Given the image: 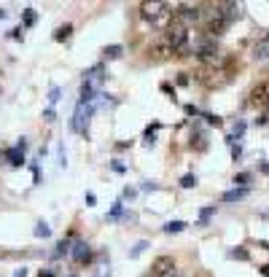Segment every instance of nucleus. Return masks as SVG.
<instances>
[{
	"mask_svg": "<svg viewBox=\"0 0 269 277\" xmlns=\"http://www.w3.org/2000/svg\"><path fill=\"white\" fill-rule=\"evenodd\" d=\"M140 17L153 30H164L167 33L175 24V8L170 3H140Z\"/></svg>",
	"mask_w": 269,
	"mask_h": 277,
	"instance_id": "1",
	"label": "nucleus"
},
{
	"mask_svg": "<svg viewBox=\"0 0 269 277\" xmlns=\"http://www.w3.org/2000/svg\"><path fill=\"white\" fill-rule=\"evenodd\" d=\"M167 46L175 52V57H188V30L186 27H181V24H172L167 33H164V38H162Z\"/></svg>",
	"mask_w": 269,
	"mask_h": 277,
	"instance_id": "2",
	"label": "nucleus"
},
{
	"mask_svg": "<svg viewBox=\"0 0 269 277\" xmlns=\"http://www.w3.org/2000/svg\"><path fill=\"white\" fill-rule=\"evenodd\" d=\"M202 11H205V6H191V3L175 6V24H181V27L188 30L191 24L202 22Z\"/></svg>",
	"mask_w": 269,
	"mask_h": 277,
	"instance_id": "3",
	"label": "nucleus"
},
{
	"mask_svg": "<svg viewBox=\"0 0 269 277\" xmlns=\"http://www.w3.org/2000/svg\"><path fill=\"white\" fill-rule=\"evenodd\" d=\"M148 277H178L175 259H172V256H159V259H153Z\"/></svg>",
	"mask_w": 269,
	"mask_h": 277,
	"instance_id": "4",
	"label": "nucleus"
},
{
	"mask_svg": "<svg viewBox=\"0 0 269 277\" xmlns=\"http://www.w3.org/2000/svg\"><path fill=\"white\" fill-rule=\"evenodd\" d=\"M89 119H92V105H84V103H78V108H76V113H73V132H78V135H89Z\"/></svg>",
	"mask_w": 269,
	"mask_h": 277,
	"instance_id": "5",
	"label": "nucleus"
},
{
	"mask_svg": "<svg viewBox=\"0 0 269 277\" xmlns=\"http://www.w3.org/2000/svg\"><path fill=\"white\" fill-rule=\"evenodd\" d=\"M251 108H261V110H269V81H261L258 87L251 89V100H248Z\"/></svg>",
	"mask_w": 269,
	"mask_h": 277,
	"instance_id": "6",
	"label": "nucleus"
},
{
	"mask_svg": "<svg viewBox=\"0 0 269 277\" xmlns=\"http://www.w3.org/2000/svg\"><path fill=\"white\" fill-rule=\"evenodd\" d=\"M148 57L153 59V62H164V59H170V57H175V52H172L170 46L164 41H156L153 46H148Z\"/></svg>",
	"mask_w": 269,
	"mask_h": 277,
	"instance_id": "7",
	"label": "nucleus"
},
{
	"mask_svg": "<svg viewBox=\"0 0 269 277\" xmlns=\"http://www.w3.org/2000/svg\"><path fill=\"white\" fill-rule=\"evenodd\" d=\"M86 78H84V84H86V87H92L94 92H97L100 87H102V81H105V68H102V65H94L92 70H86Z\"/></svg>",
	"mask_w": 269,
	"mask_h": 277,
	"instance_id": "8",
	"label": "nucleus"
},
{
	"mask_svg": "<svg viewBox=\"0 0 269 277\" xmlns=\"http://www.w3.org/2000/svg\"><path fill=\"white\" fill-rule=\"evenodd\" d=\"M218 11H221V17L226 19L229 24L237 22V19L242 17V6H240V3H218Z\"/></svg>",
	"mask_w": 269,
	"mask_h": 277,
	"instance_id": "9",
	"label": "nucleus"
},
{
	"mask_svg": "<svg viewBox=\"0 0 269 277\" xmlns=\"http://www.w3.org/2000/svg\"><path fill=\"white\" fill-rule=\"evenodd\" d=\"M70 256H73V261L81 266V264H86V261L92 259V248H89L86 242H81V240H78V242L70 248Z\"/></svg>",
	"mask_w": 269,
	"mask_h": 277,
	"instance_id": "10",
	"label": "nucleus"
},
{
	"mask_svg": "<svg viewBox=\"0 0 269 277\" xmlns=\"http://www.w3.org/2000/svg\"><path fill=\"white\" fill-rule=\"evenodd\" d=\"M3 156L8 159V164H11V167H22V164H24V151H19V148L3 151Z\"/></svg>",
	"mask_w": 269,
	"mask_h": 277,
	"instance_id": "11",
	"label": "nucleus"
},
{
	"mask_svg": "<svg viewBox=\"0 0 269 277\" xmlns=\"http://www.w3.org/2000/svg\"><path fill=\"white\" fill-rule=\"evenodd\" d=\"M253 57H256V59H269V35L264 38V41L256 43V49H253Z\"/></svg>",
	"mask_w": 269,
	"mask_h": 277,
	"instance_id": "12",
	"label": "nucleus"
},
{
	"mask_svg": "<svg viewBox=\"0 0 269 277\" xmlns=\"http://www.w3.org/2000/svg\"><path fill=\"white\" fill-rule=\"evenodd\" d=\"M245 196H248V189H232V191H226L221 199L223 202H240V199H245Z\"/></svg>",
	"mask_w": 269,
	"mask_h": 277,
	"instance_id": "13",
	"label": "nucleus"
},
{
	"mask_svg": "<svg viewBox=\"0 0 269 277\" xmlns=\"http://www.w3.org/2000/svg\"><path fill=\"white\" fill-rule=\"evenodd\" d=\"M70 35H73V24H62V27L54 30V41H70Z\"/></svg>",
	"mask_w": 269,
	"mask_h": 277,
	"instance_id": "14",
	"label": "nucleus"
},
{
	"mask_svg": "<svg viewBox=\"0 0 269 277\" xmlns=\"http://www.w3.org/2000/svg\"><path fill=\"white\" fill-rule=\"evenodd\" d=\"M121 54H124V49L116 46V43H113V46H105V49H102V59H118Z\"/></svg>",
	"mask_w": 269,
	"mask_h": 277,
	"instance_id": "15",
	"label": "nucleus"
},
{
	"mask_svg": "<svg viewBox=\"0 0 269 277\" xmlns=\"http://www.w3.org/2000/svg\"><path fill=\"white\" fill-rule=\"evenodd\" d=\"M191 148H197V151H205L207 148V140H205V135H202V132L191 135Z\"/></svg>",
	"mask_w": 269,
	"mask_h": 277,
	"instance_id": "16",
	"label": "nucleus"
},
{
	"mask_svg": "<svg viewBox=\"0 0 269 277\" xmlns=\"http://www.w3.org/2000/svg\"><path fill=\"white\" fill-rule=\"evenodd\" d=\"M183 229H186V221H170V224L164 226L167 234H178V231H183Z\"/></svg>",
	"mask_w": 269,
	"mask_h": 277,
	"instance_id": "17",
	"label": "nucleus"
},
{
	"mask_svg": "<svg viewBox=\"0 0 269 277\" xmlns=\"http://www.w3.org/2000/svg\"><path fill=\"white\" fill-rule=\"evenodd\" d=\"M146 248H148V242H146V240H140V242L134 245L132 250H129V259H137V256H140V253H143V250H146Z\"/></svg>",
	"mask_w": 269,
	"mask_h": 277,
	"instance_id": "18",
	"label": "nucleus"
},
{
	"mask_svg": "<svg viewBox=\"0 0 269 277\" xmlns=\"http://www.w3.org/2000/svg\"><path fill=\"white\" fill-rule=\"evenodd\" d=\"M67 253H70V242H67V240H62V242L57 245V250H54V256L59 259V256H67Z\"/></svg>",
	"mask_w": 269,
	"mask_h": 277,
	"instance_id": "19",
	"label": "nucleus"
},
{
	"mask_svg": "<svg viewBox=\"0 0 269 277\" xmlns=\"http://www.w3.org/2000/svg\"><path fill=\"white\" fill-rule=\"evenodd\" d=\"M49 234H51L49 224H43V221H41V224H35V237H49Z\"/></svg>",
	"mask_w": 269,
	"mask_h": 277,
	"instance_id": "20",
	"label": "nucleus"
},
{
	"mask_svg": "<svg viewBox=\"0 0 269 277\" xmlns=\"http://www.w3.org/2000/svg\"><path fill=\"white\" fill-rule=\"evenodd\" d=\"M181 186L183 189H194V186H197V175H183Z\"/></svg>",
	"mask_w": 269,
	"mask_h": 277,
	"instance_id": "21",
	"label": "nucleus"
},
{
	"mask_svg": "<svg viewBox=\"0 0 269 277\" xmlns=\"http://www.w3.org/2000/svg\"><path fill=\"white\" fill-rule=\"evenodd\" d=\"M213 213H216V208H205V210H202V213H199V224L205 226L207 221H210V215H213Z\"/></svg>",
	"mask_w": 269,
	"mask_h": 277,
	"instance_id": "22",
	"label": "nucleus"
},
{
	"mask_svg": "<svg viewBox=\"0 0 269 277\" xmlns=\"http://www.w3.org/2000/svg\"><path fill=\"white\" fill-rule=\"evenodd\" d=\"M229 259H240V261H248V250L237 248V250H229Z\"/></svg>",
	"mask_w": 269,
	"mask_h": 277,
	"instance_id": "23",
	"label": "nucleus"
},
{
	"mask_svg": "<svg viewBox=\"0 0 269 277\" xmlns=\"http://www.w3.org/2000/svg\"><path fill=\"white\" fill-rule=\"evenodd\" d=\"M33 24H35V11L27 8V11H24V27H33Z\"/></svg>",
	"mask_w": 269,
	"mask_h": 277,
	"instance_id": "24",
	"label": "nucleus"
},
{
	"mask_svg": "<svg viewBox=\"0 0 269 277\" xmlns=\"http://www.w3.org/2000/svg\"><path fill=\"white\" fill-rule=\"evenodd\" d=\"M248 180H251V175H248V173H240L237 178H234V183H242V189H245V183H248Z\"/></svg>",
	"mask_w": 269,
	"mask_h": 277,
	"instance_id": "25",
	"label": "nucleus"
},
{
	"mask_svg": "<svg viewBox=\"0 0 269 277\" xmlns=\"http://www.w3.org/2000/svg\"><path fill=\"white\" fill-rule=\"evenodd\" d=\"M59 94H62V92H59V89L54 87V89H51V94H49V103L54 105V103H57V100H59Z\"/></svg>",
	"mask_w": 269,
	"mask_h": 277,
	"instance_id": "26",
	"label": "nucleus"
},
{
	"mask_svg": "<svg viewBox=\"0 0 269 277\" xmlns=\"http://www.w3.org/2000/svg\"><path fill=\"white\" fill-rule=\"evenodd\" d=\"M118 215H121V202H116L113 210H111V218H118Z\"/></svg>",
	"mask_w": 269,
	"mask_h": 277,
	"instance_id": "27",
	"label": "nucleus"
},
{
	"mask_svg": "<svg viewBox=\"0 0 269 277\" xmlns=\"http://www.w3.org/2000/svg\"><path fill=\"white\" fill-rule=\"evenodd\" d=\"M242 132H245V124H242V121H237V124H234V135H237V138H240Z\"/></svg>",
	"mask_w": 269,
	"mask_h": 277,
	"instance_id": "28",
	"label": "nucleus"
},
{
	"mask_svg": "<svg viewBox=\"0 0 269 277\" xmlns=\"http://www.w3.org/2000/svg\"><path fill=\"white\" fill-rule=\"evenodd\" d=\"M97 277H111V269H108V266H100V269H97Z\"/></svg>",
	"mask_w": 269,
	"mask_h": 277,
	"instance_id": "29",
	"label": "nucleus"
},
{
	"mask_svg": "<svg viewBox=\"0 0 269 277\" xmlns=\"http://www.w3.org/2000/svg\"><path fill=\"white\" fill-rule=\"evenodd\" d=\"M38 277H57V275H54V272H49V269H46V272H41V275H38Z\"/></svg>",
	"mask_w": 269,
	"mask_h": 277,
	"instance_id": "30",
	"label": "nucleus"
},
{
	"mask_svg": "<svg viewBox=\"0 0 269 277\" xmlns=\"http://www.w3.org/2000/svg\"><path fill=\"white\" fill-rule=\"evenodd\" d=\"M261 173H264V175H269V162H267V164H261Z\"/></svg>",
	"mask_w": 269,
	"mask_h": 277,
	"instance_id": "31",
	"label": "nucleus"
},
{
	"mask_svg": "<svg viewBox=\"0 0 269 277\" xmlns=\"http://www.w3.org/2000/svg\"><path fill=\"white\" fill-rule=\"evenodd\" d=\"M261 275H264V277H269V264H267V266H261Z\"/></svg>",
	"mask_w": 269,
	"mask_h": 277,
	"instance_id": "32",
	"label": "nucleus"
},
{
	"mask_svg": "<svg viewBox=\"0 0 269 277\" xmlns=\"http://www.w3.org/2000/svg\"><path fill=\"white\" fill-rule=\"evenodd\" d=\"M14 277H27V272H24V269H19V272H17V275H14Z\"/></svg>",
	"mask_w": 269,
	"mask_h": 277,
	"instance_id": "33",
	"label": "nucleus"
},
{
	"mask_svg": "<svg viewBox=\"0 0 269 277\" xmlns=\"http://www.w3.org/2000/svg\"><path fill=\"white\" fill-rule=\"evenodd\" d=\"M0 19H6V8H0Z\"/></svg>",
	"mask_w": 269,
	"mask_h": 277,
	"instance_id": "34",
	"label": "nucleus"
}]
</instances>
